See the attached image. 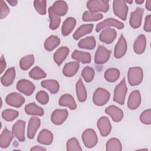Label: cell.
<instances>
[{"instance_id": "obj_45", "label": "cell", "mask_w": 151, "mask_h": 151, "mask_svg": "<svg viewBox=\"0 0 151 151\" xmlns=\"http://www.w3.org/2000/svg\"><path fill=\"white\" fill-rule=\"evenodd\" d=\"M46 1H34V6L36 11L40 15H45L46 14Z\"/></svg>"}, {"instance_id": "obj_43", "label": "cell", "mask_w": 151, "mask_h": 151, "mask_svg": "<svg viewBox=\"0 0 151 151\" xmlns=\"http://www.w3.org/2000/svg\"><path fill=\"white\" fill-rule=\"evenodd\" d=\"M95 72L93 68L87 66L85 67L81 72V75L85 81L88 83L93 80L94 77Z\"/></svg>"}, {"instance_id": "obj_5", "label": "cell", "mask_w": 151, "mask_h": 151, "mask_svg": "<svg viewBox=\"0 0 151 151\" xmlns=\"http://www.w3.org/2000/svg\"><path fill=\"white\" fill-rule=\"evenodd\" d=\"M87 7L91 12H106L109 9V3L108 1L90 0L87 2Z\"/></svg>"}, {"instance_id": "obj_41", "label": "cell", "mask_w": 151, "mask_h": 151, "mask_svg": "<svg viewBox=\"0 0 151 151\" xmlns=\"http://www.w3.org/2000/svg\"><path fill=\"white\" fill-rule=\"evenodd\" d=\"M29 77L34 80H40L46 77V73L41 68L36 66L29 73Z\"/></svg>"}, {"instance_id": "obj_9", "label": "cell", "mask_w": 151, "mask_h": 151, "mask_svg": "<svg viewBox=\"0 0 151 151\" xmlns=\"http://www.w3.org/2000/svg\"><path fill=\"white\" fill-rule=\"evenodd\" d=\"M17 89L26 96H31L34 91L35 86L28 80L21 79L17 84Z\"/></svg>"}, {"instance_id": "obj_12", "label": "cell", "mask_w": 151, "mask_h": 151, "mask_svg": "<svg viewBox=\"0 0 151 151\" xmlns=\"http://www.w3.org/2000/svg\"><path fill=\"white\" fill-rule=\"evenodd\" d=\"M6 103L12 107H20L25 102V98L21 94L13 92L9 94L5 99Z\"/></svg>"}, {"instance_id": "obj_24", "label": "cell", "mask_w": 151, "mask_h": 151, "mask_svg": "<svg viewBox=\"0 0 151 151\" xmlns=\"http://www.w3.org/2000/svg\"><path fill=\"white\" fill-rule=\"evenodd\" d=\"M146 47V38L143 34L139 35L135 40L133 48L136 54H142Z\"/></svg>"}, {"instance_id": "obj_8", "label": "cell", "mask_w": 151, "mask_h": 151, "mask_svg": "<svg viewBox=\"0 0 151 151\" xmlns=\"http://www.w3.org/2000/svg\"><path fill=\"white\" fill-rule=\"evenodd\" d=\"M110 27H114L119 29H123L124 27V24L114 19L113 18H107L104 20H103V21L99 22L96 27V31L97 32H99L100 31H101V29H104V28H109Z\"/></svg>"}, {"instance_id": "obj_25", "label": "cell", "mask_w": 151, "mask_h": 151, "mask_svg": "<svg viewBox=\"0 0 151 151\" xmlns=\"http://www.w3.org/2000/svg\"><path fill=\"white\" fill-rule=\"evenodd\" d=\"M79 65V63L78 61H73L65 64L63 70V74L68 77L74 76L77 73Z\"/></svg>"}, {"instance_id": "obj_1", "label": "cell", "mask_w": 151, "mask_h": 151, "mask_svg": "<svg viewBox=\"0 0 151 151\" xmlns=\"http://www.w3.org/2000/svg\"><path fill=\"white\" fill-rule=\"evenodd\" d=\"M143 73L142 68L139 67H130L127 73V79L129 83L132 86L140 84L143 80Z\"/></svg>"}, {"instance_id": "obj_38", "label": "cell", "mask_w": 151, "mask_h": 151, "mask_svg": "<svg viewBox=\"0 0 151 151\" xmlns=\"http://www.w3.org/2000/svg\"><path fill=\"white\" fill-rule=\"evenodd\" d=\"M120 71L115 68L107 69L104 73V78L109 82H114L120 77Z\"/></svg>"}, {"instance_id": "obj_15", "label": "cell", "mask_w": 151, "mask_h": 151, "mask_svg": "<svg viewBox=\"0 0 151 151\" xmlns=\"http://www.w3.org/2000/svg\"><path fill=\"white\" fill-rule=\"evenodd\" d=\"M68 112L66 109H57L51 114V122L56 125H60L67 119Z\"/></svg>"}, {"instance_id": "obj_47", "label": "cell", "mask_w": 151, "mask_h": 151, "mask_svg": "<svg viewBox=\"0 0 151 151\" xmlns=\"http://www.w3.org/2000/svg\"><path fill=\"white\" fill-rule=\"evenodd\" d=\"M140 122L145 124L151 123V110L150 109L143 111L140 115Z\"/></svg>"}, {"instance_id": "obj_7", "label": "cell", "mask_w": 151, "mask_h": 151, "mask_svg": "<svg viewBox=\"0 0 151 151\" xmlns=\"http://www.w3.org/2000/svg\"><path fill=\"white\" fill-rule=\"evenodd\" d=\"M111 51L107 50L103 45H99L95 54L94 62L97 64L106 63L110 58Z\"/></svg>"}, {"instance_id": "obj_30", "label": "cell", "mask_w": 151, "mask_h": 151, "mask_svg": "<svg viewBox=\"0 0 151 151\" xmlns=\"http://www.w3.org/2000/svg\"><path fill=\"white\" fill-rule=\"evenodd\" d=\"M25 113L28 115H35L42 116L44 111L42 108L37 105L35 103H30L25 106Z\"/></svg>"}, {"instance_id": "obj_20", "label": "cell", "mask_w": 151, "mask_h": 151, "mask_svg": "<svg viewBox=\"0 0 151 151\" xmlns=\"http://www.w3.org/2000/svg\"><path fill=\"white\" fill-rule=\"evenodd\" d=\"M14 136L12 132L5 127L0 136V147L3 149L8 147L13 139Z\"/></svg>"}, {"instance_id": "obj_35", "label": "cell", "mask_w": 151, "mask_h": 151, "mask_svg": "<svg viewBox=\"0 0 151 151\" xmlns=\"http://www.w3.org/2000/svg\"><path fill=\"white\" fill-rule=\"evenodd\" d=\"M60 43V38L56 35H50L44 42V48L46 50L50 51L55 48Z\"/></svg>"}, {"instance_id": "obj_3", "label": "cell", "mask_w": 151, "mask_h": 151, "mask_svg": "<svg viewBox=\"0 0 151 151\" xmlns=\"http://www.w3.org/2000/svg\"><path fill=\"white\" fill-rule=\"evenodd\" d=\"M110 97V93L104 88L99 87L94 91L93 96V101L94 104L101 106L106 104Z\"/></svg>"}, {"instance_id": "obj_6", "label": "cell", "mask_w": 151, "mask_h": 151, "mask_svg": "<svg viewBox=\"0 0 151 151\" xmlns=\"http://www.w3.org/2000/svg\"><path fill=\"white\" fill-rule=\"evenodd\" d=\"M82 140L84 145L87 148L94 147L98 142L97 134L92 129H87L83 132L82 134Z\"/></svg>"}, {"instance_id": "obj_32", "label": "cell", "mask_w": 151, "mask_h": 151, "mask_svg": "<svg viewBox=\"0 0 151 151\" xmlns=\"http://www.w3.org/2000/svg\"><path fill=\"white\" fill-rule=\"evenodd\" d=\"M41 85L42 87L48 90L51 94L57 93L60 88L59 83L55 80H45L41 82Z\"/></svg>"}, {"instance_id": "obj_48", "label": "cell", "mask_w": 151, "mask_h": 151, "mask_svg": "<svg viewBox=\"0 0 151 151\" xmlns=\"http://www.w3.org/2000/svg\"><path fill=\"white\" fill-rule=\"evenodd\" d=\"M0 7H1V19L5 18L9 13L10 10L8 8L6 4L4 1H1L0 2Z\"/></svg>"}, {"instance_id": "obj_28", "label": "cell", "mask_w": 151, "mask_h": 151, "mask_svg": "<svg viewBox=\"0 0 151 151\" xmlns=\"http://www.w3.org/2000/svg\"><path fill=\"white\" fill-rule=\"evenodd\" d=\"M69 53V48L67 47H61L59 48L54 54V60L55 63L60 65L67 58Z\"/></svg>"}, {"instance_id": "obj_52", "label": "cell", "mask_w": 151, "mask_h": 151, "mask_svg": "<svg viewBox=\"0 0 151 151\" xmlns=\"http://www.w3.org/2000/svg\"><path fill=\"white\" fill-rule=\"evenodd\" d=\"M146 8H147V9L148 11L151 10V1L150 0H148V1H146Z\"/></svg>"}, {"instance_id": "obj_40", "label": "cell", "mask_w": 151, "mask_h": 151, "mask_svg": "<svg viewBox=\"0 0 151 151\" xmlns=\"http://www.w3.org/2000/svg\"><path fill=\"white\" fill-rule=\"evenodd\" d=\"M48 14L50 18V28L52 30L56 29L60 25L61 19L60 17L57 15H55L52 10L51 7L48 8Z\"/></svg>"}, {"instance_id": "obj_18", "label": "cell", "mask_w": 151, "mask_h": 151, "mask_svg": "<svg viewBox=\"0 0 151 151\" xmlns=\"http://www.w3.org/2000/svg\"><path fill=\"white\" fill-rule=\"evenodd\" d=\"M105 112L106 114L109 115L111 117L112 120L115 122H119L123 119V111L114 105H111L107 107L105 110Z\"/></svg>"}, {"instance_id": "obj_54", "label": "cell", "mask_w": 151, "mask_h": 151, "mask_svg": "<svg viewBox=\"0 0 151 151\" xmlns=\"http://www.w3.org/2000/svg\"><path fill=\"white\" fill-rule=\"evenodd\" d=\"M135 2L137 4H142L144 2V1L143 0H136L135 1Z\"/></svg>"}, {"instance_id": "obj_31", "label": "cell", "mask_w": 151, "mask_h": 151, "mask_svg": "<svg viewBox=\"0 0 151 151\" xmlns=\"http://www.w3.org/2000/svg\"><path fill=\"white\" fill-rule=\"evenodd\" d=\"M93 28V24H84L78 28L76 32L73 34V38L74 40H78L81 37L90 34Z\"/></svg>"}, {"instance_id": "obj_49", "label": "cell", "mask_w": 151, "mask_h": 151, "mask_svg": "<svg viewBox=\"0 0 151 151\" xmlns=\"http://www.w3.org/2000/svg\"><path fill=\"white\" fill-rule=\"evenodd\" d=\"M143 28L146 32H149L151 31V15H148L146 17Z\"/></svg>"}, {"instance_id": "obj_17", "label": "cell", "mask_w": 151, "mask_h": 151, "mask_svg": "<svg viewBox=\"0 0 151 151\" xmlns=\"http://www.w3.org/2000/svg\"><path fill=\"white\" fill-rule=\"evenodd\" d=\"M141 95L138 90H134L129 95L127 100V107L131 110L137 109L141 103Z\"/></svg>"}, {"instance_id": "obj_50", "label": "cell", "mask_w": 151, "mask_h": 151, "mask_svg": "<svg viewBox=\"0 0 151 151\" xmlns=\"http://www.w3.org/2000/svg\"><path fill=\"white\" fill-rule=\"evenodd\" d=\"M0 68H1V72L0 73H1V74H2L3 73V71H4L5 68H6V62H5V60L3 55H2L1 58Z\"/></svg>"}, {"instance_id": "obj_42", "label": "cell", "mask_w": 151, "mask_h": 151, "mask_svg": "<svg viewBox=\"0 0 151 151\" xmlns=\"http://www.w3.org/2000/svg\"><path fill=\"white\" fill-rule=\"evenodd\" d=\"M19 115V112L13 109H5L2 112V118L7 121L11 122L15 119Z\"/></svg>"}, {"instance_id": "obj_39", "label": "cell", "mask_w": 151, "mask_h": 151, "mask_svg": "<svg viewBox=\"0 0 151 151\" xmlns=\"http://www.w3.org/2000/svg\"><path fill=\"white\" fill-rule=\"evenodd\" d=\"M103 15L99 12H94L90 11H85L82 17L83 21H97L103 18Z\"/></svg>"}, {"instance_id": "obj_53", "label": "cell", "mask_w": 151, "mask_h": 151, "mask_svg": "<svg viewBox=\"0 0 151 151\" xmlns=\"http://www.w3.org/2000/svg\"><path fill=\"white\" fill-rule=\"evenodd\" d=\"M7 2L11 5V6H15L17 3L18 1L16 0H9V1H7Z\"/></svg>"}, {"instance_id": "obj_37", "label": "cell", "mask_w": 151, "mask_h": 151, "mask_svg": "<svg viewBox=\"0 0 151 151\" xmlns=\"http://www.w3.org/2000/svg\"><path fill=\"white\" fill-rule=\"evenodd\" d=\"M34 57L32 54L27 55L21 58L19 61L20 68L23 70H28L34 63Z\"/></svg>"}, {"instance_id": "obj_21", "label": "cell", "mask_w": 151, "mask_h": 151, "mask_svg": "<svg viewBox=\"0 0 151 151\" xmlns=\"http://www.w3.org/2000/svg\"><path fill=\"white\" fill-rule=\"evenodd\" d=\"M51 7L53 12L59 17L66 14L68 9L67 3L64 1H55Z\"/></svg>"}, {"instance_id": "obj_10", "label": "cell", "mask_w": 151, "mask_h": 151, "mask_svg": "<svg viewBox=\"0 0 151 151\" xmlns=\"http://www.w3.org/2000/svg\"><path fill=\"white\" fill-rule=\"evenodd\" d=\"M25 122L22 120L17 121L12 127V132L14 136L19 141L25 140Z\"/></svg>"}, {"instance_id": "obj_2", "label": "cell", "mask_w": 151, "mask_h": 151, "mask_svg": "<svg viewBox=\"0 0 151 151\" xmlns=\"http://www.w3.org/2000/svg\"><path fill=\"white\" fill-rule=\"evenodd\" d=\"M127 91V87L126 80L125 78H123L114 88L113 101L120 104H124Z\"/></svg>"}, {"instance_id": "obj_44", "label": "cell", "mask_w": 151, "mask_h": 151, "mask_svg": "<svg viewBox=\"0 0 151 151\" xmlns=\"http://www.w3.org/2000/svg\"><path fill=\"white\" fill-rule=\"evenodd\" d=\"M67 151H81L82 149L80 147L78 140L75 137L70 139L67 142Z\"/></svg>"}, {"instance_id": "obj_13", "label": "cell", "mask_w": 151, "mask_h": 151, "mask_svg": "<svg viewBox=\"0 0 151 151\" xmlns=\"http://www.w3.org/2000/svg\"><path fill=\"white\" fill-rule=\"evenodd\" d=\"M97 127L102 136H108L111 130V125L108 117L102 116L97 121Z\"/></svg>"}, {"instance_id": "obj_4", "label": "cell", "mask_w": 151, "mask_h": 151, "mask_svg": "<svg viewBox=\"0 0 151 151\" xmlns=\"http://www.w3.org/2000/svg\"><path fill=\"white\" fill-rule=\"evenodd\" d=\"M113 9L114 14L121 19L125 21L128 12V6L125 1L115 0L113 2Z\"/></svg>"}, {"instance_id": "obj_51", "label": "cell", "mask_w": 151, "mask_h": 151, "mask_svg": "<svg viewBox=\"0 0 151 151\" xmlns=\"http://www.w3.org/2000/svg\"><path fill=\"white\" fill-rule=\"evenodd\" d=\"M31 151H33V150H35V151H42V150H46L47 149L44 147H42V146H35L34 147H32L31 149H30Z\"/></svg>"}, {"instance_id": "obj_55", "label": "cell", "mask_w": 151, "mask_h": 151, "mask_svg": "<svg viewBox=\"0 0 151 151\" xmlns=\"http://www.w3.org/2000/svg\"><path fill=\"white\" fill-rule=\"evenodd\" d=\"M126 2H127V3H129V4H132L133 3V1H125Z\"/></svg>"}, {"instance_id": "obj_36", "label": "cell", "mask_w": 151, "mask_h": 151, "mask_svg": "<svg viewBox=\"0 0 151 151\" xmlns=\"http://www.w3.org/2000/svg\"><path fill=\"white\" fill-rule=\"evenodd\" d=\"M106 150L107 151H121L122 146L120 141L117 138H111L106 143Z\"/></svg>"}, {"instance_id": "obj_26", "label": "cell", "mask_w": 151, "mask_h": 151, "mask_svg": "<svg viewBox=\"0 0 151 151\" xmlns=\"http://www.w3.org/2000/svg\"><path fill=\"white\" fill-rule=\"evenodd\" d=\"M15 77V67L9 68L1 78V81L4 86H9L11 85Z\"/></svg>"}, {"instance_id": "obj_29", "label": "cell", "mask_w": 151, "mask_h": 151, "mask_svg": "<svg viewBox=\"0 0 151 151\" xmlns=\"http://www.w3.org/2000/svg\"><path fill=\"white\" fill-rule=\"evenodd\" d=\"M71 57L73 59L78 62H81L84 64L90 63L91 62V55L89 52L80 51L76 50L72 53Z\"/></svg>"}, {"instance_id": "obj_14", "label": "cell", "mask_w": 151, "mask_h": 151, "mask_svg": "<svg viewBox=\"0 0 151 151\" xmlns=\"http://www.w3.org/2000/svg\"><path fill=\"white\" fill-rule=\"evenodd\" d=\"M127 49V44L126 39L123 35H121L119 41L114 47V56L116 58H122L126 52Z\"/></svg>"}, {"instance_id": "obj_46", "label": "cell", "mask_w": 151, "mask_h": 151, "mask_svg": "<svg viewBox=\"0 0 151 151\" xmlns=\"http://www.w3.org/2000/svg\"><path fill=\"white\" fill-rule=\"evenodd\" d=\"M36 99L38 103L41 104H46L49 101V96L47 92L41 90L36 94Z\"/></svg>"}, {"instance_id": "obj_23", "label": "cell", "mask_w": 151, "mask_h": 151, "mask_svg": "<svg viewBox=\"0 0 151 151\" xmlns=\"http://www.w3.org/2000/svg\"><path fill=\"white\" fill-rule=\"evenodd\" d=\"M37 141L41 144L50 145L53 141V134L50 130L43 129L40 132L37 137Z\"/></svg>"}, {"instance_id": "obj_34", "label": "cell", "mask_w": 151, "mask_h": 151, "mask_svg": "<svg viewBox=\"0 0 151 151\" xmlns=\"http://www.w3.org/2000/svg\"><path fill=\"white\" fill-rule=\"evenodd\" d=\"M96 45V41L95 38L93 36L87 37L83 39H81L78 43V46L81 48L93 50L94 48Z\"/></svg>"}, {"instance_id": "obj_27", "label": "cell", "mask_w": 151, "mask_h": 151, "mask_svg": "<svg viewBox=\"0 0 151 151\" xmlns=\"http://www.w3.org/2000/svg\"><path fill=\"white\" fill-rule=\"evenodd\" d=\"M76 25V20L73 17L67 18L64 22L61 27V33L64 36L68 35L73 30Z\"/></svg>"}, {"instance_id": "obj_16", "label": "cell", "mask_w": 151, "mask_h": 151, "mask_svg": "<svg viewBox=\"0 0 151 151\" xmlns=\"http://www.w3.org/2000/svg\"><path fill=\"white\" fill-rule=\"evenodd\" d=\"M117 36L116 31L114 29L106 28L103 29L100 34V40L106 44H111L116 39Z\"/></svg>"}, {"instance_id": "obj_19", "label": "cell", "mask_w": 151, "mask_h": 151, "mask_svg": "<svg viewBox=\"0 0 151 151\" xmlns=\"http://www.w3.org/2000/svg\"><path fill=\"white\" fill-rule=\"evenodd\" d=\"M41 124V120L37 117H31L27 129V136L29 139H32L34 137L37 130Z\"/></svg>"}, {"instance_id": "obj_11", "label": "cell", "mask_w": 151, "mask_h": 151, "mask_svg": "<svg viewBox=\"0 0 151 151\" xmlns=\"http://www.w3.org/2000/svg\"><path fill=\"white\" fill-rule=\"evenodd\" d=\"M144 9L142 8H137L136 10L130 14L129 23L133 28H138L140 27Z\"/></svg>"}, {"instance_id": "obj_22", "label": "cell", "mask_w": 151, "mask_h": 151, "mask_svg": "<svg viewBox=\"0 0 151 151\" xmlns=\"http://www.w3.org/2000/svg\"><path fill=\"white\" fill-rule=\"evenodd\" d=\"M58 103L60 106L68 107L73 110L77 107V104L73 97L69 94H64L61 96L59 99Z\"/></svg>"}, {"instance_id": "obj_33", "label": "cell", "mask_w": 151, "mask_h": 151, "mask_svg": "<svg viewBox=\"0 0 151 151\" xmlns=\"http://www.w3.org/2000/svg\"><path fill=\"white\" fill-rule=\"evenodd\" d=\"M76 93L77 99L79 101L84 102L87 99V91L85 88V86L81 80V79H79L77 82L76 85Z\"/></svg>"}]
</instances>
